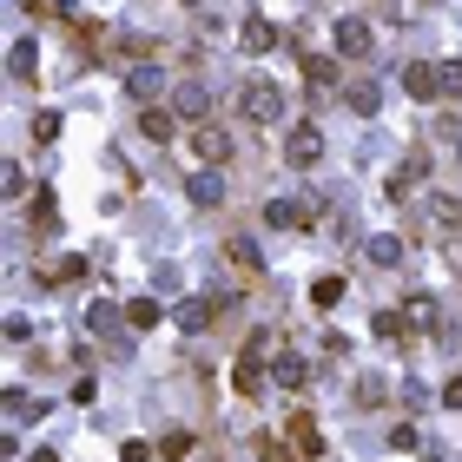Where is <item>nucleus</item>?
Masks as SVG:
<instances>
[{"mask_svg":"<svg viewBox=\"0 0 462 462\" xmlns=\"http://www.w3.org/2000/svg\"><path fill=\"white\" fill-rule=\"evenodd\" d=\"M238 113H245L251 126H271V119H284V93L271 87V80H251V87L238 93Z\"/></svg>","mask_w":462,"mask_h":462,"instance_id":"1","label":"nucleus"},{"mask_svg":"<svg viewBox=\"0 0 462 462\" xmlns=\"http://www.w3.org/2000/svg\"><path fill=\"white\" fill-rule=\"evenodd\" d=\"M126 331H132V323H126V311H119V304H106V298L87 304V337H106L113 350H126Z\"/></svg>","mask_w":462,"mask_h":462,"instance_id":"2","label":"nucleus"},{"mask_svg":"<svg viewBox=\"0 0 462 462\" xmlns=\"http://www.w3.org/2000/svg\"><path fill=\"white\" fill-rule=\"evenodd\" d=\"M317 159H323V132H317V126H290V132H284V165L311 172Z\"/></svg>","mask_w":462,"mask_h":462,"instance_id":"3","label":"nucleus"},{"mask_svg":"<svg viewBox=\"0 0 462 462\" xmlns=\"http://www.w3.org/2000/svg\"><path fill=\"white\" fill-rule=\"evenodd\" d=\"M370 46H376L370 21H364V13H344V21H337V54H344V60H370Z\"/></svg>","mask_w":462,"mask_h":462,"instance_id":"4","label":"nucleus"},{"mask_svg":"<svg viewBox=\"0 0 462 462\" xmlns=\"http://www.w3.org/2000/svg\"><path fill=\"white\" fill-rule=\"evenodd\" d=\"M192 159H198V165H225V159H231V132L212 126V119L192 126Z\"/></svg>","mask_w":462,"mask_h":462,"instance_id":"5","label":"nucleus"},{"mask_svg":"<svg viewBox=\"0 0 462 462\" xmlns=\"http://www.w3.org/2000/svg\"><path fill=\"white\" fill-rule=\"evenodd\" d=\"M265 344H271V337H258V344H251L245 357H238V376H231V383H238V397H258V390H265Z\"/></svg>","mask_w":462,"mask_h":462,"instance_id":"6","label":"nucleus"},{"mask_svg":"<svg viewBox=\"0 0 462 462\" xmlns=\"http://www.w3.org/2000/svg\"><path fill=\"white\" fill-rule=\"evenodd\" d=\"M126 93L139 99V106H152V99L165 93V73H159V60H132V73H126Z\"/></svg>","mask_w":462,"mask_h":462,"instance_id":"7","label":"nucleus"},{"mask_svg":"<svg viewBox=\"0 0 462 462\" xmlns=\"http://www.w3.org/2000/svg\"><path fill=\"white\" fill-rule=\"evenodd\" d=\"M185 192H192V205H225V172H218V165H198V172L185 179Z\"/></svg>","mask_w":462,"mask_h":462,"instance_id":"8","label":"nucleus"},{"mask_svg":"<svg viewBox=\"0 0 462 462\" xmlns=\"http://www.w3.org/2000/svg\"><path fill=\"white\" fill-rule=\"evenodd\" d=\"M212 317H218V304H212V298H185L179 311H172V323H179L185 337H198V331H212Z\"/></svg>","mask_w":462,"mask_h":462,"instance_id":"9","label":"nucleus"},{"mask_svg":"<svg viewBox=\"0 0 462 462\" xmlns=\"http://www.w3.org/2000/svg\"><path fill=\"white\" fill-rule=\"evenodd\" d=\"M311 212H317V205H304V198H271V205H265V218H271L278 231H298V225H311Z\"/></svg>","mask_w":462,"mask_h":462,"instance_id":"10","label":"nucleus"},{"mask_svg":"<svg viewBox=\"0 0 462 462\" xmlns=\"http://www.w3.org/2000/svg\"><path fill=\"white\" fill-rule=\"evenodd\" d=\"M403 87H409V99H436L442 93V73H436L430 60H409L403 66Z\"/></svg>","mask_w":462,"mask_h":462,"instance_id":"11","label":"nucleus"},{"mask_svg":"<svg viewBox=\"0 0 462 462\" xmlns=\"http://www.w3.org/2000/svg\"><path fill=\"white\" fill-rule=\"evenodd\" d=\"M364 265H376V271L403 265V238H390V231H370V238H364Z\"/></svg>","mask_w":462,"mask_h":462,"instance_id":"12","label":"nucleus"},{"mask_svg":"<svg viewBox=\"0 0 462 462\" xmlns=\"http://www.w3.org/2000/svg\"><path fill=\"white\" fill-rule=\"evenodd\" d=\"M172 106H179L185 119H198V126H205V113H212V93H205V80H179Z\"/></svg>","mask_w":462,"mask_h":462,"instance_id":"13","label":"nucleus"},{"mask_svg":"<svg viewBox=\"0 0 462 462\" xmlns=\"http://www.w3.org/2000/svg\"><path fill=\"white\" fill-rule=\"evenodd\" d=\"M423 179H430V159H423V152H416V159H403L397 172H390V198H409V192H416Z\"/></svg>","mask_w":462,"mask_h":462,"instance_id":"14","label":"nucleus"},{"mask_svg":"<svg viewBox=\"0 0 462 462\" xmlns=\"http://www.w3.org/2000/svg\"><path fill=\"white\" fill-rule=\"evenodd\" d=\"M271 383H284V390H304V383H311V364H304L298 350H284L278 364H271Z\"/></svg>","mask_w":462,"mask_h":462,"instance_id":"15","label":"nucleus"},{"mask_svg":"<svg viewBox=\"0 0 462 462\" xmlns=\"http://www.w3.org/2000/svg\"><path fill=\"white\" fill-rule=\"evenodd\" d=\"M139 132H146L152 146H165V139H172V132H179V119L165 113V106H146V113H139Z\"/></svg>","mask_w":462,"mask_h":462,"instance_id":"16","label":"nucleus"},{"mask_svg":"<svg viewBox=\"0 0 462 462\" xmlns=\"http://www.w3.org/2000/svg\"><path fill=\"white\" fill-rule=\"evenodd\" d=\"M0 409H7V423H33V416H46V403H40V397H27V390H7V397H0Z\"/></svg>","mask_w":462,"mask_h":462,"instance_id":"17","label":"nucleus"},{"mask_svg":"<svg viewBox=\"0 0 462 462\" xmlns=\"http://www.w3.org/2000/svg\"><path fill=\"white\" fill-rule=\"evenodd\" d=\"M126 323H132V331H152V323H165V304L159 298H132L126 304Z\"/></svg>","mask_w":462,"mask_h":462,"instance_id":"18","label":"nucleus"},{"mask_svg":"<svg viewBox=\"0 0 462 462\" xmlns=\"http://www.w3.org/2000/svg\"><path fill=\"white\" fill-rule=\"evenodd\" d=\"M238 40H245V54H271V40H278V27H271V21H258V13H251V21H245V33H238Z\"/></svg>","mask_w":462,"mask_h":462,"instance_id":"19","label":"nucleus"},{"mask_svg":"<svg viewBox=\"0 0 462 462\" xmlns=\"http://www.w3.org/2000/svg\"><path fill=\"white\" fill-rule=\"evenodd\" d=\"M33 66H40V46H33V40H13V54H7V73H13V80H33Z\"/></svg>","mask_w":462,"mask_h":462,"instance_id":"20","label":"nucleus"},{"mask_svg":"<svg viewBox=\"0 0 462 462\" xmlns=\"http://www.w3.org/2000/svg\"><path fill=\"white\" fill-rule=\"evenodd\" d=\"M33 231H60V198L54 192H33Z\"/></svg>","mask_w":462,"mask_h":462,"instance_id":"21","label":"nucleus"},{"mask_svg":"<svg viewBox=\"0 0 462 462\" xmlns=\"http://www.w3.org/2000/svg\"><path fill=\"white\" fill-rule=\"evenodd\" d=\"M403 323H416V331H436V298H409V304H403Z\"/></svg>","mask_w":462,"mask_h":462,"instance_id":"22","label":"nucleus"},{"mask_svg":"<svg viewBox=\"0 0 462 462\" xmlns=\"http://www.w3.org/2000/svg\"><path fill=\"white\" fill-rule=\"evenodd\" d=\"M290 442H298L304 456H323V436H317V423H311V416H298V423H290Z\"/></svg>","mask_w":462,"mask_h":462,"instance_id":"23","label":"nucleus"},{"mask_svg":"<svg viewBox=\"0 0 462 462\" xmlns=\"http://www.w3.org/2000/svg\"><path fill=\"white\" fill-rule=\"evenodd\" d=\"M185 278H179V265H152V298H172Z\"/></svg>","mask_w":462,"mask_h":462,"instance_id":"24","label":"nucleus"},{"mask_svg":"<svg viewBox=\"0 0 462 462\" xmlns=\"http://www.w3.org/2000/svg\"><path fill=\"white\" fill-rule=\"evenodd\" d=\"M376 106H383V93H376L370 80H357L350 87V113H376Z\"/></svg>","mask_w":462,"mask_h":462,"instance_id":"25","label":"nucleus"},{"mask_svg":"<svg viewBox=\"0 0 462 462\" xmlns=\"http://www.w3.org/2000/svg\"><path fill=\"white\" fill-rule=\"evenodd\" d=\"M304 73H311L317 87H337V60H317V54H304Z\"/></svg>","mask_w":462,"mask_h":462,"instance_id":"26","label":"nucleus"},{"mask_svg":"<svg viewBox=\"0 0 462 462\" xmlns=\"http://www.w3.org/2000/svg\"><path fill=\"white\" fill-rule=\"evenodd\" d=\"M337 298H344V278H317V284H311V304H323V311H331Z\"/></svg>","mask_w":462,"mask_h":462,"instance_id":"27","label":"nucleus"},{"mask_svg":"<svg viewBox=\"0 0 462 462\" xmlns=\"http://www.w3.org/2000/svg\"><path fill=\"white\" fill-rule=\"evenodd\" d=\"M430 212H436V225H442V231H456V225H462V205H456V198H430Z\"/></svg>","mask_w":462,"mask_h":462,"instance_id":"28","label":"nucleus"},{"mask_svg":"<svg viewBox=\"0 0 462 462\" xmlns=\"http://www.w3.org/2000/svg\"><path fill=\"white\" fill-rule=\"evenodd\" d=\"M390 449H423V430H416V423H403V430H390Z\"/></svg>","mask_w":462,"mask_h":462,"instance_id":"29","label":"nucleus"},{"mask_svg":"<svg viewBox=\"0 0 462 462\" xmlns=\"http://www.w3.org/2000/svg\"><path fill=\"white\" fill-rule=\"evenodd\" d=\"M119 462H152V442L146 436H126V442H119Z\"/></svg>","mask_w":462,"mask_h":462,"instance_id":"30","label":"nucleus"},{"mask_svg":"<svg viewBox=\"0 0 462 462\" xmlns=\"http://www.w3.org/2000/svg\"><path fill=\"white\" fill-rule=\"evenodd\" d=\"M350 397L370 409V403H383V383H376V376H357V390H350Z\"/></svg>","mask_w":462,"mask_h":462,"instance_id":"31","label":"nucleus"},{"mask_svg":"<svg viewBox=\"0 0 462 462\" xmlns=\"http://www.w3.org/2000/svg\"><path fill=\"white\" fill-rule=\"evenodd\" d=\"M33 139H40V146L60 139V113H40V119H33Z\"/></svg>","mask_w":462,"mask_h":462,"instance_id":"32","label":"nucleus"},{"mask_svg":"<svg viewBox=\"0 0 462 462\" xmlns=\"http://www.w3.org/2000/svg\"><path fill=\"white\" fill-rule=\"evenodd\" d=\"M436 73H442V93H462V60H442Z\"/></svg>","mask_w":462,"mask_h":462,"instance_id":"33","label":"nucleus"},{"mask_svg":"<svg viewBox=\"0 0 462 462\" xmlns=\"http://www.w3.org/2000/svg\"><path fill=\"white\" fill-rule=\"evenodd\" d=\"M80 271H87V258H60V265H54V284H73Z\"/></svg>","mask_w":462,"mask_h":462,"instance_id":"34","label":"nucleus"},{"mask_svg":"<svg viewBox=\"0 0 462 462\" xmlns=\"http://www.w3.org/2000/svg\"><path fill=\"white\" fill-rule=\"evenodd\" d=\"M258 456H265V462H290V442H278V436H265V442H258Z\"/></svg>","mask_w":462,"mask_h":462,"instance_id":"35","label":"nucleus"},{"mask_svg":"<svg viewBox=\"0 0 462 462\" xmlns=\"http://www.w3.org/2000/svg\"><path fill=\"white\" fill-rule=\"evenodd\" d=\"M231 265H258V245H251V238H231Z\"/></svg>","mask_w":462,"mask_h":462,"instance_id":"36","label":"nucleus"},{"mask_svg":"<svg viewBox=\"0 0 462 462\" xmlns=\"http://www.w3.org/2000/svg\"><path fill=\"white\" fill-rule=\"evenodd\" d=\"M0 192H7V198H21V192H27V172H21V165H7V179H0Z\"/></svg>","mask_w":462,"mask_h":462,"instance_id":"37","label":"nucleus"},{"mask_svg":"<svg viewBox=\"0 0 462 462\" xmlns=\"http://www.w3.org/2000/svg\"><path fill=\"white\" fill-rule=\"evenodd\" d=\"M442 409H462V376H449V383H442Z\"/></svg>","mask_w":462,"mask_h":462,"instance_id":"38","label":"nucleus"},{"mask_svg":"<svg viewBox=\"0 0 462 462\" xmlns=\"http://www.w3.org/2000/svg\"><path fill=\"white\" fill-rule=\"evenodd\" d=\"M33 462H60V456H54V449H33Z\"/></svg>","mask_w":462,"mask_h":462,"instance_id":"39","label":"nucleus"},{"mask_svg":"<svg viewBox=\"0 0 462 462\" xmlns=\"http://www.w3.org/2000/svg\"><path fill=\"white\" fill-rule=\"evenodd\" d=\"M423 462H442V456H430V449H423Z\"/></svg>","mask_w":462,"mask_h":462,"instance_id":"40","label":"nucleus"}]
</instances>
